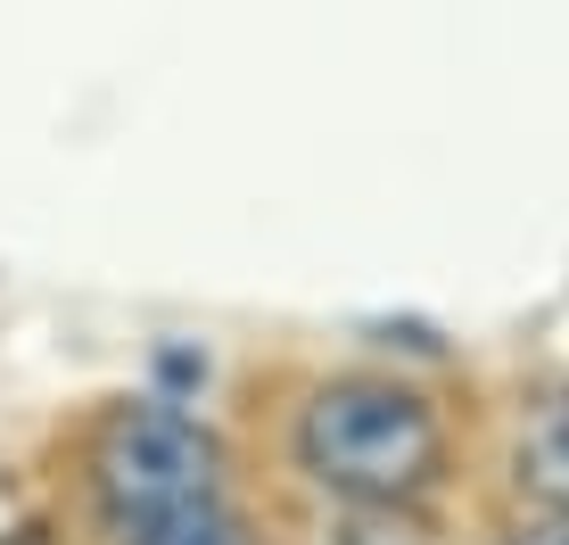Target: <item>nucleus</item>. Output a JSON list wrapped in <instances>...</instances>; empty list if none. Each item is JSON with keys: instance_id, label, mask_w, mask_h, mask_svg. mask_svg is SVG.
<instances>
[{"instance_id": "obj_1", "label": "nucleus", "mask_w": 569, "mask_h": 545, "mask_svg": "<svg viewBox=\"0 0 569 545\" xmlns=\"http://www.w3.org/2000/svg\"><path fill=\"white\" fill-rule=\"evenodd\" d=\"M446 455L438 405L380 373L313 388L298 414V472L339 504H421L446 479Z\"/></svg>"}, {"instance_id": "obj_2", "label": "nucleus", "mask_w": 569, "mask_h": 545, "mask_svg": "<svg viewBox=\"0 0 569 545\" xmlns=\"http://www.w3.org/2000/svg\"><path fill=\"white\" fill-rule=\"evenodd\" d=\"M91 496H100V521L124 545L157 521L190 513V504L223 496V446L182 405H116L100 446H91Z\"/></svg>"}, {"instance_id": "obj_3", "label": "nucleus", "mask_w": 569, "mask_h": 545, "mask_svg": "<svg viewBox=\"0 0 569 545\" xmlns=\"http://www.w3.org/2000/svg\"><path fill=\"white\" fill-rule=\"evenodd\" d=\"M512 472H520V488L537 496L545 513H569V388H553V397L520 422Z\"/></svg>"}, {"instance_id": "obj_4", "label": "nucleus", "mask_w": 569, "mask_h": 545, "mask_svg": "<svg viewBox=\"0 0 569 545\" xmlns=\"http://www.w3.org/2000/svg\"><path fill=\"white\" fill-rule=\"evenodd\" d=\"M313 545H429V521L413 504H339L330 496V521Z\"/></svg>"}, {"instance_id": "obj_5", "label": "nucleus", "mask_w": 569, "mask_h": 545, "mask_svg": "<svg viewBox=\"0 0 569 545\" xmlns=\"http://www.w3.org/2000/svg\"><path fill=\"white\" fill-rule=\"evenodd\" d=\"M124 545H257V537H248V521L231 513V496H207V504H190V513L157 521V529L124 537Z\"/></svg>"}, {"instance_id": "obj_6", "label": "nucleus", "mask_w": 569, "mask_h": 545, "mask_svg": "<svg viewBox=\"0 0 569 545\" xmlns=\"http://www.w3.org/2000/svg\"><path fill=\"white\" fill-rule=\"evenodd\" d=\"M496 545H569V513H545V521H520V529H503Z\"/></svg>"}]
</instances>
